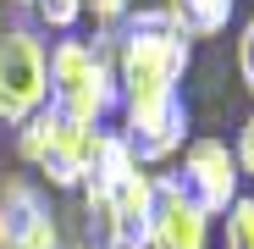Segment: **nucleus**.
Listing matches in <instances>:
<instances>
[{
    "mask_svg": "<svg viewBox=\"0 0 254 249\" xmlns=\"http://www.w3.org/2000/svg\"><path fill=\"white\" fill-rule=\"evenodd\" d=\"M193 67V45L166 22L160 6H138L116 28L111 72H116V111L122 105H160L183 94V78Z\"/></svg>",
    "mask_w": 254,
    "mask_h": 249,
    "instance_id": "nucleus-1",
    "label": "nucleus"
},
{
    "mask_svg": "<svg viewBox=\"0 0 254 249\" xmlns=\"http://www.w3.org/2000/svg\"><path fill=\"white\" fill-rule=\"evenodd\" d=\"M116 33H61L50 45V111L77 128H111L116 116V72H111Z\"/></svg>",
    "mask_w": 254,
    "mask_h": 249,
    "instance_id": "nucleus-2",
    "label": "nucleus"
},
{
    "mask_svg": "<svg viewBox=\"0 0 254 249\" xmlns=\"http://www.w3.org/2000/svg\"><path fill=\"white\" fill-rule=\"evenodd\" d=\"M11 144H17V161L28 166V172H39V183L77 194L83 183H89L100 128H77V122H66L61 111L45 105L39 116H28L22 128L11 133Z\"/></svg>",
    "mask_w": 254,
    "mask_h": 249,
    "instance_id": "nucleus-3",
    "label": "nucleus"
},
{
    "mask_svg": "<svg viewBox=\"0 0 254 249\" xmlns=\"http://www.w3.org/2000/svg\"><path fill=\"white\" fill-rule=\"evenodd\" d=\"M50 105V39L33 22H0V128H22Z\"/></svg>",
    "mask_w": 254,
    "mask_h": 249,
    "instance_id": "nucleus-4",
    "label": "nucleus"
},
{
    "mask_svg": "<svg viewBox=\"0 0 254 249\" xmlns=\"http://www.w3.org/2000/svg\"><path fill=\"white\" fill-rule=\"evenodd\" d=\"M172 177H177V188L199 205V211H210V216H227V205L243 194L238 155H232V144L216 139V133L188 139L183 155H177V166H172Z\"/></svg>",
    "mask_w": 254,
    "mask_h": 249,
    "instance_id": "nucleus-5",
    "label": "nucleus"
},
{
    "mask_svg": "<svg viewBox=\"0 0 254 249\" xmlns=\"http://www.w3.org/2000/svg\"><path fill=\"white\" fill-rule=\"evenodd\" d=\"M61 216L45 194V183H33L22 172L0 177V249H61Z\"/></svg>",
    "mask_w": 254,
    "mask_h": 249,
    "instance_id": "nucleus-6",
    "label": "nucleus"
},
{
    "mask_svg": "<svg viewBox=\"0 0 254 249\" xmlns=\"http://www.w3.org/2000/svg\"><path fill=\"white\" fill-rule=\"evenodd\" d=\"M193 116H188V100H160V105H122L116 111V133L127 139V150L138 155V166L160 172L183 155V144L193 139Z\"/></svg>",
    "mask_w": 254,
    "mask_h": 249,
    "instance_id": "nucleus-7",
    "label": "nucleus"
},
{
    "mask_svg": "<svg viewBox=\"0 0 254 249\" xmlns=\"http://www.w3.org/2000/svg\"><path fill=\"white\" fill-rule=\"evenodd\" d=\"M216 216L199 211V205L177 188L172 172H155V205L144 222V249H210Z\"/></svg>",
    "mask_w": 254,
    "mask_h": 249,
    "instance_id": "nucleus-8",
    "label": "nucleus"
},
{
    "mask_svg": "<svg viewBox=\"0 0 254 249\" xmlns=\"http://www.w3.org/2000/svg\"><path fill=\"white\" fill-rule=\"evenodd\" d=\"M160 11L193 45V39H221L227 33V22L238 17V0H160Z\"/></svg>",
    "mask_w": 254,
    "mask_h": 249,
    "instance_id": "nucleus-9",
    "label": "nucleus"
},
{
    "mask_svg": "<svg viewBox=\"0 0 254 249\" xmlns=\"http://www.w3.org/2000/svg\"><path fill=\"white\" fill-rule=\"evenodd\" d=\"M28 22L39 28V33H77V22H83V0H28Z\"/></svg>",
    "mask_w": 254,
    "mask_h": 249,
    "instance_id": "nucleus-10",
    "label": "nucleus"
},
{
    "mask_svg": "<svg viewBox=\"0 0 254 249\" xmlns=\"http://www.w3.org/2000/svg\"><path fill=\"white\" fill-rule=\"evenodd\" d=\"M221 249H254V194H238L221 216Z\"/></svg>",
    "mask_w": 254,
    "mask_h": 249,
    "instance_id": "nucleus-11",
    "label": "nucleus"
},
{
    "mask_svg": "<svg viewBox=\"0 0 254 249\" xmlns=\"http://www.w3.org/2000/svg\"><path fill=\"white\" fill-rule=\"evenodd\" d=\"M133 11H138V0H83V17L94 22V33H116Z\"/></svg>",
    "mask_w": 254,
    "mask_h": 249,
    "instance_id": "nucleus-12",
    "label": "nucleus"
},
{
    "mask_svg": "<svg viewBox=\"0 0 254 249\" xmlns=\"http://www.w3.org/2000/svg\"><path fill=\"white\" fill-rule=\"evenodd\" d=\"M232 56H238V78H243V89H249V100H254V11H249V17H243V28H238Z\"/></svg>",
    "mask_w": 254,
    "mask_h": 249,
    "instance_id": "nucleus-13",
    "label": "nucleus"
},
{
    "mask_svg": "<svg viewBox=\"0 0 254 249\" xmlns=\"http://www.w3.org/2000/svg\"><path fill=\"white\" fill-rule=\"evenodd\" d=\"M232 155H238V172L254 177V111L243 116V128H238V139H232Z\"/></svg>",
    "mask_w": 254,
    "mask_h": 249,
    "instance_id": "nucleus-14",
    "label": "nucleus"
},
{
    "mask_svg": "<svg viewBox=\"0 0 254 249\" xmlns=\"http://www.w3.org/2000/svg\"><path fill=\"white\" fill-rule=\"evenodd\" d=\"M61 249H100V244H89V238H83V233H77V238H66Z\"/></svg>",
    "mask_w": 254,
    "mask_h": 249,
    "instance_id": "nucleus-15",
    "label": "nucleus"
},
{
    "mask_svg": "<svg viewBox=\"0 0 254 249\" xmlns=\"http://www.w3.org/2000/svg\"><path fill=\"white\" fill-rule=\"evenodd\" d=\"M6 6H11V11H22V17H28V0H6Z\"/></svg>",
    "mask_w": 254,
    "mask_h": 249,
    "instance_id": "nucleus-16",
    "label": "nucleus"
}]
</instances>
